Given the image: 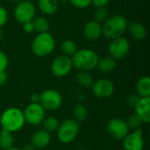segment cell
<instances>
[{
    "label": "cell",
    "instance_id": "28",
    "mask_svg": "<svg viewBox=\"0 0 150 150\" xmlns=\"http://www.w3.org/2000/svg\"><path fill=\"white\" fill-rule=\"evenodd\" d=\"M129 129H137V128H140L142 127V125L143 124L142 120H141V118L136 114V113H133L132 115H130L127 120H126Z\"/></svg>",
    "mask_w": 150,
    "mask_h": 150
},
{
    "label": "cell",
    "instance_id": "9",
    "mask_svg": "<svg viewBox=\"0 0 150 150\" xmlns=\"http://www.w3.org/2000/svg\"><path fill=\"white\" fill-rule=\"evenodd\" d=\"M108 51L110 56H112L113 59H123L128 54L130 51V42L124 36L111 40L108 47Z\"/></svg>",
    "mask_w": 150,
    "mask_h": 150
},
{
    "label": "cell",
    "instance_id": "8",
    "mask_svg": "<svg viewBox=\"0 0 150 150\" xmlns=\"http://www.w3.org/2000/svg\"><path fill=\"white\" fill-rule=\"evenodd\" d=\"M25 124L39 126L46 118V111L40 103H30L23 111Z\"/></svg>",
    "mask_w": 150,
    "mask_h": 150
},
{
    "label": "cell",
    "instance_id": "7",
    "mask_svg": "<svg viewBox=\"0 0 150 150\" xmlns=\"http://www.w3.org/2000/svg\"><path fill=\"white\" fill-rule=\"evenodd\" d=\"M40 104L45 111H57L62 105V96L56 90H45L40 94Z\"/></svg>",
    "mask_w": 150,
    "mask_h": 150
},
{
    "label": "cell",
    "instance_id": "3",
    "mask_svg": "<svg viewBox=\"0 0 150 150\" xmlns=\"http://www.w3.org/2000/svg\"><path fill=\"white\" fill-rule=\"evenodd\" d=\"M99 56L92 49L81 48L71 56L73 67L79 71H91L97 67Z\"/></svg>",
    "mask_w": 150,
    "mask_h": 150
},
{
    "label": "cell",
    "instance_id": "6",
    "mask_svg": "<svg viewBox=\"0 0 150 150\" xmlns=\"http://www.w3.org/2000/svg\"><path fill=\"white\" fill-rule=\"evenodd\" d=\"M35 14L36 7L30 0H22L17 3L13 11L15 20L20 24L32 21L34 18Z\"/></svg>",
    "mask_w": 150,
    "mask_h": 150
},
{
    "label": "cell",
    "instance_id": "37",
    "mask_svg": "<svg viewBox=\"0 0 150 150\" xmlns=\"http://www.w3.org/2000/svg\"><path fill=\"white\" fill-rule=\"evenodd\" d=\"M36 149L31 144V143H26V144H25L23 147H22V149L20 150H35Z\"/></svg>",
    "mask_w": 150,
    "mask_h": 150
},
{
    "label": "cell",
    "instance_id": "24",
    "mask_svg": "<svg viewBox=\"0 0 150 150\" xmlns=\"http://www.w3.org/2000/svg\"><path fill=\"white\" fill-rule=\"evenodd\" d=\"M41 125H42L43 130L51 134V133H54L57 131L59 125H60V120L54 116H49L44 119Z\"/></svg>",
    "mask_w": 150,
    "mask_h": 150
},
{
    "label": "cell",
    "instance_id": "35",
    "mask_svg": "<svg viewBox=\"0 0 150 150\" xmlns=\"http://www.w3.org/2000/svg\"><path fill=\"white\" fill-rule=\"evenodd\" d=\"M8 76L5 71H0V87L4 85L7 82Z\"/></svg>",
    "mask_w": 150,
    "mask_h": 150
},
{
    "label": "cell",
    "instance_id": "5",
    "mask_svg": "<svg viewBox=\"0 0 150 150\" xmlns=\"http://www.w3.org/2000/svg\"><path fill=\"white\" fill-rule=\"evenodd\" d=\"M80 131V125L74 119H66L60 122L56 131L57 139L61 143L69 144L77 136Z\"/></svg>",
    "mask_w": 150,
    "mask_h": 150
},
{
    "label": "cell",
    "instance_id": "30",
    "mask_svg": "<svg viewBox=\"0 0 150 150\" xmlns=\"http://www.w3.org/2000/svg\"><path fill=\"white\" fill-rule=\"evenodd\" d=\"M9 65V59L4 52L0 50V71H5Z\"/></svg>",
    "mask_w": 150,
    "mask_h": 150
},
{
    "label": "cell",
    "instance_id": "38",
    "mask_svg": "<svg viewBox=\"0 0 150 150\" xmlns=\"http://www.w3.org/2000/svg\"><path fill=\"white\" fill-rule=\"evenodd\" d=\"M78 99L80 100V101H83L84 99H85V95L83 94V93H82V92H80V93H78Z\"/></svg>",
    "mask_w": 150,
    "mask_h": 150
},
{
    "label": "cell",
    "instance_id": "16",
    "mask_svg": "<svg viewBox=\"0 0 150 150\" xmlns=\"http://www.w3.org/2000/svg\"><path fill=\"white\" fill-rule=\"evenodd\" d=\"M134 113L141 118L143 123L149 124L150 122V97L141 98L134 107Z\"/></svg>",
    "mask_w": 150,
    "mask_h": 150
},
{
    "label": "cell",
    "instance_id": "13",
    "mask_svg": "<svg viewBox=\"0 0 150 150\" xmlns=\"http://www.w3.org/2000/svg\"><path fill=\"white\" fill-rule=\"evenodd\" d=\"M83 33L86 40L90 41L97 40L102 36V25L94 20H91L84 25Z\"/></svg>",
    "mask_w": 150,
    "mask_h": 150
},
{
    "label": "cell",
    "instance_id": "17",
    "mask_svg": "<svg viewBox=\"0 0 150 150\" xmlns=\"http://www.w3.org/2000/svg\"><path fill=\"white\" fill-rule=\"evenodd\" d=\"M130 36L137 40H142L147 37V29L145 25L141 23L140 21L133 20L130 23H128L127 30Z\"/></svg>",
    "mask_w": 150,
    "mask_h": 150
},
{
    "label": "cell",
    "instance_id": "11",
    "mask_svg": "<svg viewBox=\"0 0 150 150\" xmlns=\"http://www.w3.org/2000/svg\"><path fill=\"white\" fill-rule=\"evenodd\" d=\"M107 133L115 140H123L129 134V127L126 120L120 118H112L106 124Z\"/></svg>",
    "mask_w": 150,
    "mask_h": 150
},
{
    "label": "cell",
    "instance_id": "4",
    "mask_svg": "<svg viewBox=\"0 0 150 150\" xmlns=\"http://www.w3.org/2000/svg\"><path fill=\"white\" fill-rule=\"evenodd\" d=\"M55 48V40L49 33H38L31 44L32 52L38 57H46L51 54Z\"/></svg>",
    "mask_w": 150,
    "mask_h": 150
},
{
    "label": "cell",
    "instance_id": "27",
    "mask_svg": "<svg viewBox=\"0 0 150 150\" xmlns=\"http://www.w3.org/2000/svg\"><path fill=\"white\" fill-rule=\"evenodd\" d=\"M109 11L106 7H98L95 8V11L93 12V20L99 23L103 24L108 18H109Z\"/></svg>",
    "mask_w": 150,
    "mask_h": 150
},
{
    "label": "cell",
    "instance_id": "34",
    "mask_svg": "<svg viewBox=\"0 0 150 150\" xmlns=\"http://www.w3.org/2000/svg\"><path fill=\"white\" fill-rule=\"evenodd\" d=\"M23 25V30L25 33H32L34 32V27H33V24L32 21H29V22H25L24 24H22Z\"/></svg>",
    "mask_w": 150,
    "mask_h": 150
},
{
    "label": "cell",
    "instance_id": "40",
    "mask_svg": "<svg viewBox=\"0 0 150 150\" xmlns=\"http://www.w3.org/2000/svg\"><path fill=\"white\" fill-rule=\"evenodd\" d=\"M6 150H20L19 149H18V148H14V147H12V148H10V149H8Z\"/></svg>",
    "mask_w": 150,
    "mask_h": 150
},
{
    "label": "cell",
    "instance_id": "10",
    "mask_svg": "<svg viewBox=\"0 0 150 150\" xmlns=\"http://www.w3.org/2000/svg\"><path fill=\"white\" fill-rule=\"evenodd\" d=\"M73 69L71 57L65 54L57 55L52 62L51 72L56 77H64L68 76Z\"/></svg>",
    "mask_w": 150,
    "mask_h": 150
},
{
    "label": "cell",
    "instance_id": "19",
    "mask_svg": "<svg viewBox=\"0 0 150 150\" xmlns=\"http://www.w3.org/2000/svg\"><path fill=\"white\" fill-rule=\"evenodd\" d=\"M116 67V60L113 59L112 56L107 55L98 59L97 69L103 74H107L112 72Z\"/></svg>",
    "mask_w": 150,
    "mask_h": 150
},
{
    "label": "cell",
    "instance_id": "22",
    "mask_svg": "<svg viewBox=\"0 0 150 150\" xmlns=\"http://www.w3.org/2000/svg\"><path fill=\"white\" fill-rule=\"evenodd\" d=\"M32 22L33 24L34 31L37 32L38 33L48 32L50 25L48 20L44 16H38V17L35 16L34 18L32 20Z\"/></svg>",
    "mask_w": 150,
    "mask_h": 150
},
{
    "label": "cell",
    "instance_id": "21",
    "mask_svg": "<svg viewBox=\"0 0 150 150\" xmlns=\"http://www.w3.org/2000/svg\"><path fill=\"white\" fill-rule=\"evenodd\" d=\"M74 120L78 123L83 122L88 117V109L83 103H77L73 107Z\"/></svg>",
    "mask_w": 150,
    "mask_h": 150
},
{
    "label": "cell",
    "instance_id": "36",
    "mask_svg": "<svg viewBox=\"0 0 150 150\" xmlns=\"http://www.w3.org/2000/svg\"><path fill=\"white\" fill-rule=\"evenodd\" d=\"M30 103H40V94L32 93L29 97Z\"/></svg>",
    "mask_w": 150,
    "mask_h": 150
},
{
    "label": "cell",
    "instance_id": "29",
    "mask_svg": "<svg viewBox=\"0 0 150 150\" xmlns=\"http://www.w3.org/2000/svg\"><path fill=\"white\" fill-rule=\"evenodd\" d=\"M69 2L77 9H85L91 5V0H69Z\"/></svg>",
    "mask_w": 150,
    "mask_h": 150
},
{
    "label": "cell",
    "instance_id": "25",
    "mask_svg": "<svg viewBox=\"0 0 150 150\" xmlns=\"http://www.w3.org/2000/svg\"><path fill=\"white\" fill-rule=\"evenodd\" d=\"M76 82L83 88H91L94 79L88 71H79L76 75Z\"/></svg>",
    "mask_w": 150,
    "mask_h": 150
},
{
    "label": "cell",
    "instance_id": "23",
    "mask_svg": "<svg viewBox=\"0 0 150 150\" xmlns=\"http://www.w3.org/2000/svg\"><path fill=\"white\" fill-rule=\"evenodd\" d=\"M14 145V137L11 133L1 129L0 130V148L3 150H6L12 148Z\"/></svg>",
    "mask_w": 150,
    "mask_h": 150
},
{
    "label": "cell",
    "instance_id": "32",
    "mask_svg": "<svg viewBox=\"0 0 150 150\" xmlns=\"http://www.w3.org/2000/svg\"><path fill=\"white\" fill-rule=\"evenodd\" d=\"M141 97L137 94H133V95H130L127 99V103L128 105V106L132 107L134 109V107L136 106V105L138 104L139 100H140Z\"/></svg>",
    "mask_w": 150,
    "mask_h": 150
},
{
    "label": "cell",
    "instance_id": "14",
    "mask_svg": "<svg viewBox=\"0 0 150 150\" xmlns=\"http://www.w3.org/2000/svg\"><path fill=\"white\" fill-rule=\"evenodd\" d=\"M51 134L43 130V129H40L35 131L31 138V144L38 149H44L46 147H47L50 142H51Z\"/></svg>",
    "mask_w": 150,
    "mask_h": 150
},
{
    "label": "cell",
    "instance_id": "18",
    "mask_svg": "<svg viewBox=\"0 0 150 150\" xmlns=\"http://www.w3.org/2000/svg\"><path fill=\"white\" fill-rule=\"evenodd\" d=\"M38 7L40 11L47 16L54 15L59 10L58 0H38Z\"/></svg>",
    "mask_w": 150,
    "mask_h": 150
},
{
    "label": "cell",
    "instance_id": "26",
    "mask_svg": "<svg viewBox=\"0 0 150 150\" xmlns=\"http://www.w3.org/2000/svg\"><path fill=\"white\" fill-rule=\"evenodd\" d=\"M61 51L62 54L71 57L77 51V46L73 40L66 39L61 44Z\"/></svg>",
    "mask_w": 150,
    "mask_h": 150
},
{
    "label": "cell",
    "instance_id": "15",
    "mask_svg": "<svg viewBox=\"0 0 150 150\" xmlns=\"http://www.w3.org/2000/svg\"><path fill=\"white\" fill-rule=\"evenodd\" d=\"M123 148L125 150H143L144 140L142 135L129 133L123 139Z\"/></svg>",
    "mask_w": 150,
    "mask_h": 150
},
{
    "label": "cell",
    "instance_id": "41",
    "mask_svg": "<svg viewBox=\"0 0 150 150\" xmlns=\"http://www.w3.org/2000/svg\"><path fill=\"white\" fill-rule=\"evenodd\" d=\"M10 1H12V2H16V3H18V2H20V1H22V0H10Z\"/></svg>",
    "mask_w": 150,
    "mask_h": 150
},
{
    "label": "cell",
    "instance_id": "2",
    "mask_svg": "<svg viewBox=\"0 0 150 150\" xmlns=\"http://www.w3.org/2000/svg\"><path fill=\"white\" fill-rule=\"evenodd\" d=\"M127 25L128 21L124 16H111L102 24V35L109 40L121 37L127 32Z\"/></svg>",
    "mask_w": 150,
    "mask_h": 150
},
{
    "label": "cell",
    "instance_id": "42",
    "mask_svg": "<svg viewBox=\"0 0 150 150\" xmlns=\"http://www.w3.org/2000/svg\"><path fill=\"white\" fill-rule=\"evenodd\" d=\"M76 150H85V149H76Z\"/></svg>",
    "mask_w": 150,
    "mask_h": 150
},
{
    "label": "cell",
    "instance_id": "33",
    "mask_svg": "<svg viewBox=\"0 0 150 150\" xmlns=\"http://www.w3.org/2000/svg\"><path fill=\"white\" fill-rule=\"evenodd\" d=\"M110 0H91V4H92L95 8L98 7H106L109 4Z\"/></svg>",
    "mask_w": 150,
    "mask_h": 150
},
{
    "label": "cell",
    "instance_id": "12",
    "mask_svg": "<svg viewBox=\"0 0 150 150\" xmlns=\"http://www.w3.org/2000/svg\"><path fill=\"white\" fill-rule=\"evenodd\" d=\"M92 93L98 98H108L115 91L114 83L108 78H100L95 81L91 86Z\"/></svg>",
    "mask_w": 150,
    "mask_h": 150
},
{
    "label": "cell",
    "instance_id": "20",
    "mask_svg": "<svg viewBox=\"0 0 150 150\" xmlns=\"http://www.w3.org/2000/svg\"><path fill=\"white\" fill-rule=\"evenodd\" d=\"M137 95L141 98L150 97V77L149 76H142L136 83Z\"/></svg>",
    "mask_w": 150,
    "mask_h": 150
},
{
    "label": "cell",
    "instance_id": "1",
    "mask_svg": "<svg viewBox=\"0 0 150 150\" xmlns=\"http://www.w3.org/2000/svg\"><path fill=\"white\" fill-rule=\"evenodd\" d=\"M0 125L2 129L11 134L20 131L25 125L23 111L18 107L5 109L0 116Z\"/></svg>",
    "mask_w": 150,
    "mask_h": 150
},
{
    "label": "cell",
    "instance_id": "31",
    "mask_svg": "<svg viewBox=\"0 0 150 150\" xmlns=\"http://www.w3.org/2000/svg\"><path fill=\"white\" fill-rule=\"evenodd\" d=\"M8 18H9V15H8L7 10L4 7L0 6V28L3 27L7 23Z\"/></svg>",
    "mask_w": 150,
    "mask_h": 150
},
{
    "label": "cell",
    "instance_id": "39",
    "mask_svg": "<svg viewBox=\"0 0 150 150\" xmlns=\"http://www.w3.org/2000/svg\"><path fill=\"white\" fill-rule=\"evenodd\" d=\"M4 33L3 29L0 28V41L4 39Z\"/></svg>",
    "mask_w": 150,
    "mask_h": 150
}]
</instances>
